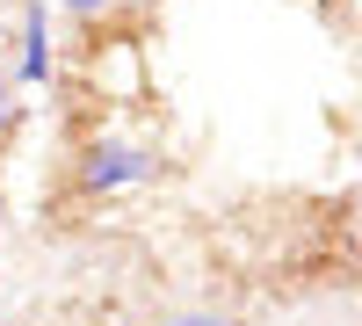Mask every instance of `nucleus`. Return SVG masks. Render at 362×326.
Instances as JSON below:
<instances>
[{"mask_svg":"<svg viewBox=\"0 0 362 326\" xmlns=\"http://www.w3.org/2000/svg\"><path fill=\"white\" fill-rule=\"evenodd\" d=\"M8 109H15V95H8V73H0V131H8Z\"/></svg>","mask_w":362,"mask_h":326,"instance_id":"obj_4","label":"nucleus"},{"mask_svg":"<svg viewBox=\"0 0 362 326\" xmlns=\"http://www.w3.org/2000/svg\"><path fill=\"white\" fill-rule=\"evenodd\" d=\"M22 73L44 80L51 73V44H44V8H29V51H22Z\"/></svg>","mask_w":362,"mask_h":326,"instance_id":"obj_2","label":"nucleus"},{"mask_svg":"<svg viewBox=\"0 0 362 326\" xmlns=\"http://www.w3.org/2000/svg\"><path fill=\"white\" fill-rule=\"evenodd\" d=\"M174 326H225V319H174Z\"/></svg>","mask_w":362,"mask_h":326,"instance_id":"obj_5","label":"nucleus"},{"mask_svg":"<svg viewBox=\"0 0 362 326\" xmlns=\"http://www.w3.org/2000/svg\"><path fill=\"white\" fill-rule=\"evenodd\" d=\"M145 160L138 145H124V138H102V145H87V189H124V182H145Z\"/></svg>","mask_w":362,"mask_h":326,"instance_id":"obj_1","label":"nucleus"},{"mask_svg":"<svg viewBox=\"0 0 362 326\" xmlns=\"http://www.w3.org/2000/svg\"><path fill=\"white\" fill-rule=\"evenodd\" d=\"M66 8H73V15H87V22H95V15H109V8H116V0H66Z\"/></svg>","mask_w":362,"mask_h":326,"instance_id":"obj_3","label":"nucleus"}]
</instances>
